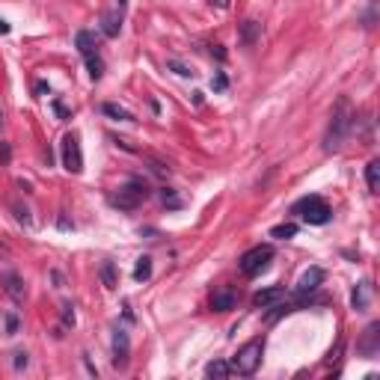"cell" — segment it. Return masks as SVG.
Masks as SVG:
<instances>
[{
  "instance_id": "9a60e30c",
  "label": "cell",
  "mask_w": 380,
  "mask_h": 380,
  "mask_svg": "<svg viewBox=\"0 0 380 380\" xmlns=\"http://www.w3.org/2000/svg\"><path fill=\"white\" fill-rule=\"evenodd\" d=\"M101 33L107 39H116L122 33V12H101Z\"/></svg>"
},
{
  "instance_id": "cb8c5ba5",
  "label": "cell",
  "mask_w": 380,
  "mask_h": 380,
  "mask_svg": "<svg viewBox=\"0 0 380 380\" xmlns=\"http://www.w3.org/2000/svg\"><path fill=\"white\" fill-rule=\"evenodd\" d=\"M167 69H170V71H175L178 77H193V74H196V71L190 69V66H184L181 60H167Z\"/></svg>"
},
{
  "instance_id": "6da1fadb",
  "label": "cell",
  "mask_w": 380,
  "mask_h": 380,
  "mask_svg": "<svg viewBox=\"0 0 380 380\" xmlns=\"http://www.w3.org/2000/svg\"><path fill=\"white\" fill-rule=\"evenodd\" d=\"M354 125H357V113H354V107H350V98H347V95H339V101L333 104V110H330L327 131H324V152H327V155L339 152V149L345 146V140H347V134L354 131Z\"/></svg>"
},
{
  "instance_id": "d4e9b609",
  "label": "cell",
  "mask_w": 380,
  "mask_h": 380,
  "mask_svg": "<svg viewBox=\"0 0 380 380\" xmlns=\"http://www.w3.org/2000/svg\"><path fill=\"white\" fill-rule=\"evenodd\" d=\"M12 214H15V220L18 223H24V226H30V208L27 205H21V202H12Z\"/></svg>"
},
{
  "instance_id": "484cf974",
  "label": "cell",
  "mask_w": 380,
  "mask_h": 380,
  "mask_svg": "<svg viewBox=\"0 0 380 380\" xmlns=\"http://www.w3.org/2000/svg\"><path fill=\"white\" fill-rule=\"evenodd\" d=\"M160 199H164V205H167V208H181V199H178L175 190H170V187L160 190Z\"/></svg>"
},
{
  "instance_id": "5b68a950",
  "label": "cell",
  "mask_w": 380,
  "mask_h": 380,
  "mask_svg": "<svg viewBox=\"0 0 380 380\" xmlns=\"http://www.w3.org/2000/svg\"><path fill=\"white\" fill-rule=\"evenodd\" d=\"M274 259V247L270 243H259V247H253V250H247L238 261V267H241L243 277H259L261 270H267V264Z\"/></svg>"
},
{
  "instance_id": "4316f807",
  "label": "cell",
  "mask_w": 380,
  "mask_h": 380,
  "mask_svg": "<svg viewBox=\"0 0 380 380\" xmlns=\"http://www.w3.org/2000/svg\"><path fill=\"white\" fill-rule=\"evenodd\" d=\"M60 315H63V324H66V327H74V324H77L74 306H71V303H63V306H60Z\"/></svg>"
},
{
  "instance_id": "277c9868",
  "label": "cell",
  "mask_w": 380,
  "mask_h": 380,
  "mask_svg": "<svg viewBox=\"0 0 380 380\" xmlns=\"http://www.w3.org/2000/svg\"><path fill=\"white\" fill-rule=\"evenodd\" d=\"M294 214H300V217H303L309 226H324V223H330V217H333L330 205L321 199V196H318V193L303 196L300 202H294Z\"/></svg>"
},
{
  "instance_id": "5bb4252c",
  "label": "cell",
  "mask_w": 380,
  "mask_h": 380,
  "mask_svg": "<svg viewBox=\"0 0 380 380\" xmlns=\"http://www.w3.org/2000/svg\"><path fill=\"white\" fill-rule=\"evenodd\" d=\"M74 45H77V51L89 57V53H98V36L92 33V30H77L74 36Z\"/></svg>"
},
{
  "instance_id": "ffe728a7",
  "label": "cell",
  "mask_w": 380,
  "mask_h": 380,
  "mask_svg": "<svg viewBox=\"0 0 380 380\" xmlns=\"http://www.w3.org/2000/svg\"><path fill=\"white\" fill-rule=\"evenodd\" d=\"M101 110L110 116V119H116V122H134V116L125 110V107H119V104H113V101H107V104H101Z\"/></svg>"
},
{
  "instance_id": "ab89813d",
  "label": "cell",
  "mask_w": 380,
  "mask_h": 380,
  "mask_svg": "<svg viewBox=\"0 0 380 380\" xmlns=\"http://www.w3.org/2000/svg\"><path fill=\"white\" fill-rule=\"evenodd\" d=\"M125 6H128V0H119V9H125Z\"/></svg>"
},
{
  "instance_id": "603a6c76",
  "label": "cell",
  "mask_w": 380,
  "mask_h": 380,
  "mask_svg": "<svg viewBox=\"0 0 380 380\" xmlns=\"http://www.w3.org/2000/svg\"><path fill=\"white\" fill-rule=\"evenodd\" d=\"M294 235H297V226L294 223H279V226L270 229V238H277V241H288Z\"/></svg>"
},
{
  "instance_id": "836d02e7",
  "label": "cell",
  "mask_w": 380,
  "mask_h": 380,
  "mask_svg": "<svg viewBox=\"0 0 380 380\" xmlns=\"http://www.w3.org/2000/svg\"><path fill=\"white\" fill-rule=\"evenodd\" d=\"M57 226H60L63 232H69V229H74V223H71V220L66 217V214H60V220H57Z\"/></svg>"
},
{
  "instance_id": "f1b7e54d",
  "label": "cell",
  "mask_w": 380,
  "mask_h": 380,
  "mask_svg": "<svg viewBox=\"0 0 380 380\" xmlns=\"http://www.w3.org/2000/svg\"><path fill=\"white\" fill-rule=\"evenodd\" d=\"M27 363H30V357H27L24 350H15V354H12V368H15V371H24Z\"/></svg>"
},
{
  "instance_id": "30bf717a",
  "label": "cell",
  "mask_w": 380,
  "mask_h": 380,
  "mask_svg": "<svg viewBox=\"0 0 380 380\" xmlns=\"http://www.w3.org/2000/svg\"><path fill=\"white\" fill-rule=\"evenodd\" d=\"M211 309H214V312H232V309H238V291H235V288H229V285L217 288V291L211 294Z\"/></svg>"
},
{
  "instance_id": "2e32d148",
  "label": "cell",
  "mask_w": 380,
  "mask_h": 380,
  "mask_svg": "<svg viewBox=\"0 0 380 380\" xmlns=\"http://www.w3.org/2000/svg\"><path fill=\"white\" fill-rule=\"evenodd\" d=\"M238 36H241V45H256L259 42V36H261V24L259 21H253V18H247L241 24V30H238Z\"/></svg>"
},
{
  "instance_id": "ba28073f",
  "label": "cell",
  "mask_w": 380,
  "mask_h": 380,
  "mask_svg": "<svg viewBox=\"0 0 380 380\" xmlns=\"http://www.w3.org/2000/svg\"><path fill=\"white\" fill-rule=\"evenodd\" d=\"M321 282H324V267H309V270H303L300 279H297V297H306V294L318 291Z\"/></svg>"
},
{
  "instance_id": "52a82bcc",
  "label": "cell",
  "mask_w": 380,
  "mask_h": 380,
  "mask_svg": "<svg viewBox=\"0 0 380 380\" xmlns=\"http://www.w3.org/2000/svg\"><path fill=\"white\" fill-rule=\"evenodd\" d=\"M131 360V339L122 327L113 330V368H128Z\"/></svg>"
},
{
  "instance_id": "8d00e7d4",
  "label": "cell",
  "mask_w": 380,
  "mask_h": 380,
  "mask_svg": "<svg viewBox=\"0 0 380 380\" xmlns=\"http://www.w3.org/2000/svg\"><path fill=\"white\" fill-rule=\"evenodd\" d=\"M211 53H214V57H217L220 63H223V60H226V51H223V48H220V45H211Z\"/></svg>"
},
{
  "instance_id": "d590c367",
  "label": "cell",
  "mask_w": 380,
  "mask_h": 380,
  "mask_svg": "<svg viewBox=\"0 0 380 380\" xmlns=\"http://www.w3.org/2000/svg\"><path fill=\"white\" fill-rule=\"evenodd\" d=\"M45 92H48V95H51V87H48V84H45V80H39V84H36V95H45Z\"/></svg>"
},
{
  "instance_id": "8992f818",
  "label": "cell",
  "mask_w": 380,
  "mask_h": 380,
  "mask_svg": "<svg viewBox=\"0 0 380 380\" xmlns=\"http://www.w3.org/2000/svg\"><path fill=\"white\" fill-rule=\"evenodd\" d=\"M63 167L69 170L71 175L84 173V152H80V137L71 131L63 137Z\"/></svg>"
},
{
  "instance_id": "3957f363",
  "label": "cell",
  "mask_w": 380,
  "mask_h": 380,
  "mask_svg": "<svg viewBox=\"0 0 380 380\" xmlns=\"http://www.w3.org/2000/svg\"><path fill=\"white\" fill-rule=\"evenodd\" d=\"M261 354H264V339H253V342H247V345L232 357V371L235 374H241V377H250V374H256V368L261 365Z\"/></svg>"
},
{
  "instance_id": "60d3db41",
  "label": "cell",
  "mask_w": 380,
  "mask_h": 380,
  "mask_svg": "<svg viewBox=\"0 0 380 380\" xmlns=\"http://www.w3.org/2000/svg\"><path fill=\"white\" fill-rule=\"evenodd\" d=\"M0 125H3V110H0Z\"/></svg>"
},
{
  "instance_id": "d6a6232c",
  "label": "cell",
  "mask_w": 380,
  "mask_h": 380,
  "mask_svg": "<svg viewBox=\"0 0 380 380\" xmlns=\"http://www.w3.org/2000/svg\"><path fill=\"white\" fill-rule=\"evenodd\" d=\"M9 157H12V149H9V143H0V160H3V164H9Z\"/></svg>"
},
{
  "instance_id": "4dcf8cb0",
  "label": "cell",
  "mask_w": 380,
  "mask_h": 380,
  "mask_svg": "<svg viewBox=\"0 0 380 380\" xmlns=\"http://www.w3.org/2000/svg\"><path fill=\"white\" fill-rule=\"evenodd\" d=\"M6 333H9V336H15V333H18V315H12V312L6 315Z\"/></svg>"
},
{
  "instance_id": "7402d4cb",
  "label": "cell",
  "mask_w": 380,
  "mask_h": 380,
  "mask_svg": "<svg viewBox=\"0 0 380 380\" xmlns=\"http://www.w3.org/2000/svg\"><path fill=\"white\" fill-rule=\"evenodd\" d=\"M149 277H152V259H149V256H140L137 267H134V279H137V282H146Z\"/></svg>"
},
{
  "instance_id": "f546056e",
  "label": "cell",
  "mask_w": 380,
  "mask_h": 380,
  "mask_svg": "<svg viewBox=\"0 0 380 380\" xmlns=\"http://www.w3.org/2000/svg\"><path fill=\"white\" fill-rule=\"evenodd\" d=\"M53 113H57V116H60L63 122L71 119V110H69V107H66L63 101H60V98H53Z\"/></svg>"
},
{
  "instance_id": "f35d334b",
  "label": "cell",
  "mask_w": 380,
  "mask_h": 380,
  "mask_svg": "<svg viewBox=\"0 0 380 380\" xmlns=\"http://www.w3.org/2000/svg\"><path fill=\"white\" fill-rule=\"evenodd\" d=\"M6 33H9V24H6V21L0 18V36H6Z\"/></svg>"
},
{
  "instance_id": "1f68e13d",
  "label": "cell",
  "mask_w": 380,
  "mask_h": 380,
  "mask_svg": "<svg viewBox=\"0 0 380 380\" xmlns=\"http://www.w3.org/2000/svg\"><path fill=\"white\" fill-rule=\"evenodd\" d=\"M342 347H345V342L339 339V342H336V347L330 350V357H327V363H330V365H333V363H336V360H339V357H342Z\"/></svg>"
},
{
  "instance_id": "83f0119b",
  "label": "cell",
  "mask_w": 380,
  "mask_h": 380,
  "mask_svg": "<svg viewBox=\"0 0 380 380\" xmlns=\"http://www.w3.org/2000/svg\"><path fill=\"white\" fill-rule=\"evenodd\" d=\"M211 89H214V92H226V89H229V77H226L223 71H217V74L211 77Z\"/></svg>"
},
{
  "instance_id": "74e56055",
  "label": "cell",
  "mask_w": 380,
  "mask_h": 380,
  "mask_svg": "<svg viewBox=\"0 0 380 380\" xmlns=\"http://www.w3.org/2000/svg\"><path fill=\"white\" fill-rule=\"evenodd\" d=\"M211 6H217V9H229V0H208Z\"/></svg>"
},
{
  "instance_id": "4fadbf2b",
  "label": "cell",
  "mask_w": 380,
  "mask_h": 380,
  "mask_svg": "<svg viewBox=\"0 0 380 380\" xmlns=\"http://www.w3.org/2000/svg\"><path fill=\"white\" fill-rule=\"evenodd\" d=\"M350 306H354L357 312H365L368 306H371V282H368V279L357 282V288H354V294H350Z\"/></svg>"
},
{
  "instance_id": "44dd1931",
  "label": "cell",
  "mask_w": 380,
  "mask_h": 380,
  "mask_svg": "<svg viewBox=\"0 0 380 380\" xmlns=\"http://www.w3.org/2000/svg\"><path fill=\"white\" fill-rule=\"evenodd\" d=\"M87 60V69H89V77L92 80H101L104 77V60L98 57V53H89V57H84Z\"/></svg>"
},
{
  "instance_id": "7a4b0ae2",
  "label": "cell",
  "mask_w": 380,
  "mask_h": 380,
  "mask_svg": "<svg viewBox=\"0 0 380 380\" xmlns=\"http://www.w3.org/2000/svg\"><path fill=\"white\" fill-rule=\"evenodd\" d=\"M149 196H152V187L146 178H128L116 193H110V205L119 211H137Z\"/></svg>"
},
{
  "instance_id": "8fae6325",
  "label": "cell",
  "mask_w": 380,
  "mask_h": 380,
  "mask_svg": "<svg viewBox=\"0 0 380 380\" xmlns=\"http://www.w3.org/2000/svg\"><path fill=\"white\" fill-rule=\"evenodd\" d=\"M0 282H3V291L9 294L15 303H24V297H27V285H24V279L18 277V274L6 270V274L0 277Z\"/></svg>"
},
{
  "instance_id": "e0dca14e",
  "label": "cell",
  "mask_w": 380,
  "mask_h": 380,
  "mask_svg": "<svg viewBox=\"0 0 380 380\" xmlns=\"http://www.w3.org/2000/svg\"><path fill=\"white\" fill-rule=\"evenodd\" d=\"M98 277H101V282H104L107 291H116V288H119V277H116V264H113V261H101Z\"/></svg>"
},
{
  "instance_id": "9c48e42d",
  "label": "cell",
  "mask_w": 380,
  "mask_h": 380,
  "mask_svg": "<svg viewBox=\"0 0 380 380\" xmlns=\"http://www.w3.org/2000/svg\"><path fill=\"white\" fill-rule=\"evenodd\" d=\"M357 350L363 354V357H377V350H380V324L374 321V324H368L363 333V339H360V345H357Z\"/></svg>"
},
{
  "instance_id": "ac0fdd59",
  "label": "cell",
  "mask_w": 380,
  "mask_h": 380,
  "mask_svg": "<svg viewBox=\"0 0 380 380\" xmlns=\"http://www.w3.org/2000/svg\"><path fill=\"white\" fill-rule=\"evenodd\" d=\"M205 374L211 380H226L229 374H232V365L226 363V360H214V363L205 365Z\"/></svg>"
},
{
  "instance_id": "e575fe53",
  "label": "cell",
  "mask_w": 380,
  "mask_h": 380,
  "mask_svg": "<svg viewBox=\"0 0 380 380\" xmlns=\"http://www.w3.org/2000/svg\"><path fill=\"white\" fill-rule=\"evenodd\" d=\"M152 170H155L157 175H167V173H170V167H167V164H160V160H152Z\"/></svg>"
},
{
  "instance_id": "d6986e66",
  "label": "cell",
  "mask_w": 380,
  "mask_h": 380,
  "mask_svg": "<svg viewBox=\"0 0 380 380\" xmlns=\"http://www.w3.org/2000/svg\"><path fill=\"white\" fill-rule=\"evenodd\" d=\"M365 184H368L371 193L380 190V160H371V164L365 167Z\"/></svg>"
},
{
  "instance_id": "7c38bea8",
  "label": "cell",
  "mask_w": 380,
  "mask_h": 380,
  "mask_svg": "<svg viewBox=\"0 0 380 380\" xmlns=\"http://www.w3.org/2000/svg\"><path fill=\"white\" fill-rule=\"evenodd\" d=\"M285 297V288L282 285H270V288H261V291L253 294V306L256 309H267V306H274Z\"/></svg>"
}]
</instances>
